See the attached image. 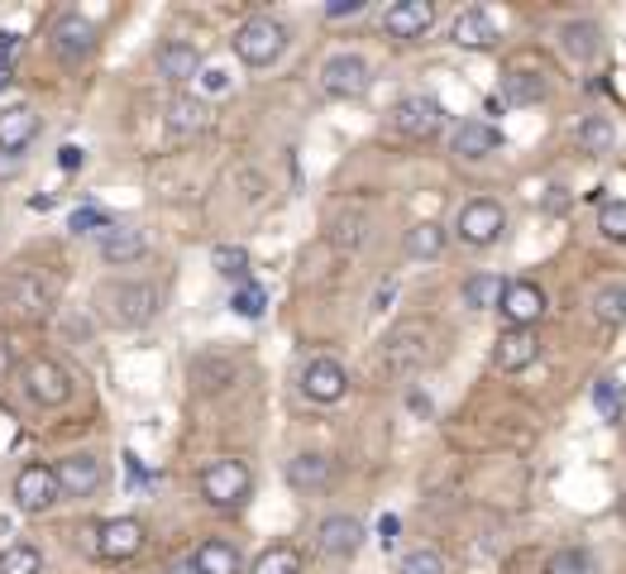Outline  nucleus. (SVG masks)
<instances>
[{
    "mask_svg": "<svg viewBox=\"0 0 626 574\" xmlns=\"http://www.w3.org/2000/svg\"><path fill=\"white\" fill-rule=\"evenodd\" d=\"M96 316L110 330H139L158 316V287L135 278H110L96 287Z\"/></svg>",
    "mask_w": 626,
    "mask_h": 574,
    "instance_id": "f257e3e1",
    "label": "nucleus"
},
{
    "mask_svg": "<svg viewBox=\"0 0 626 574\" xmlns=\"http://www.w3.org/2000/svg\"><path fill=\"white\" fill-rule=\"evenodd\" d=\"M430 355H436V330H430L426 321L393 326L388 335H382V345H378V364H382V374H388V378L421 374L430 364Z\"/></svg>",
    "mask_w": 626,
    "mask_h": 574,
    "instance_id": "f03ea898",
    "label": "nucleus"
},
{
    "mask_svg": "<svg viewBox=\"0 0 626 574\" xmlns=\"http://www.w3.org/2000/svg\"><path fill=\"white\" fill-rule=\"evenodd\" d=\"M14 383H20V393L29 397L34 407L53 412V407H68L77 397V378L68 374V364H58L53 355H34L20 364V374H14Z\"/></svg>",
    "mask_w": 626,
    "mask_h": 574,
    "instance_id": "7ed1b4c3",
    "label": "nucleus"
},
{
    "mask_svg": "<svg viewBox=\"0 0 626 574\" xmlns=\"http://www.w3.org/2000/svg\"><path fill=\"white\" fill-rule=\"evenodd\" d=\"M282 53H287V24L272 20V14H249L235 29V58L245 68H272Z\"/></svg>",
    "mask_w": 626,
    "mask_h": 574,
    "instance_id": "20e7f679",
    "label": "nucleus"
},
{
    "mask_svg": "<svg viewBox=\"0 0 626 574\" xmlns=\"http://www.w3.org/2000/svg\"><path fill=\"white\" fill-rule=\"evenodd\" d=\"M254 493V474L245 459H211V465L201 469V498L216 507V513H235V507H245Z\"/></svg>",
    "mask_w": 626,
    "mask_h": 574,
    "instance_id": "39448f33",
    "label": "nucleus"
},
{
    "mask_svg": "<svg viewBox=\"0 0 626 574\" xmlns=\"http://www.w3.org/2000/svg\"><path fill=\"white\" fill-rule=\"evenodd\" d=\"M0 297H6V307L20 316V321H43V316L53 311L58 283H48L43 274H29V268H20V274H10L6 283H0Z\"/></svg>",
    "mask_w": 626,
    "mask_h": 574,
    "instance_id": "423d86ee",
    "label": "nucleus"
},
{
    "mask_svg": "<svg viewBox=\"0 0 626 574\" xmlns=\"http://www.w3.org/2000/svg\"><path fill=\"white\" fill-rule=\"evenodd\" d=\"M48 48H53V58L62 68H77V62H87L96 53V24L82 10H62L53 29H48Z\"/></svg>",
    "mask_w": 626,
    "mask_h": 574,
    "instance_id": "0eeeda50",
    "label": "nucleus"
},
{
    "mask_svg": "<svg viewBox=\"0 0 626 574\" xmlns=\"http://www.w3.org/2000/svg\"><path fill=\"white\" fill-rule=\"evenodd\" d=\"M388 125H393V135H403V139H436L445 130V106L426 91H411L393 106Z\"/></svg>",
    "mask_w": 626,
    "mask_h": 574,
    "instance_id": "6e6552de",
    "label": "nucleus"
},
{
    "mask_svg": "<svg viewBox=\"0 0 626 574\" xmlns=\"http://www.w3.org/2000/svg\"><path fill=\"white\" fill-rule=\"evenodd\" d=\"M368 82H374V72H368V62L359 53H330L320 62V91L330 101H355V96L368 91Z\"/></svg>",
    "mask_w": 626,
    "mask_h": 574,
    "instance_id": "1a4fd4ad",
    "label": "nucleus"
},
{
    "mask_svg": "<svg viewBox=\"0 0 626 574\" xmlns=\"http://www.w3.org/2000/svg\"><path fill=\"white\" fill-rule=\"evenodd\" d=\"M53 478H58L62 498H96L101 484H106V465L91 451H72V455H62L53 465Z\"/></svg>",
    "mask_w": 626,
    "mask_h": 574,
    "instance_id": "9d476101",
    "label": "nucleus"
},
{
    "mask_svg": "<svg viewBox=\"0 0 626 574\" xmlns=\"http://www.w3.org/2000/svg\"><path fill=\"white\" fill-rule=\"evenodd\" d=\"M58 503H62V493H58L53 465H24L14 474V507H20V513L39 517V513H53Z\"/></svg>",
    "mask_w": 626,
    "mask_h": 574,
    "instance_id": "9b49d317",
    "label": "nucleus"
},
{
    "mask_svg": "<svg viewBox=\"0 0 626 574\" xmlns=\"http://www.w3.org/2000/svg\"><path fill=\"white\" fill-rule=\"evenodd\" d=\"M503 226H507V216H503V206H497L493 197H474V201L459 211V220H455L459 239H464V245H474V249L497 245V235H503Z\"/></svg>",
    "mask_w": 626,
    "mask_h": 574,
    "instance_id": "f8f14e48",
    "label": "nucleus"
},
{
    "mask_svg": "<svg viewBox=\"0 0 626 574\" xmlns=\"http://www.w3.org/2000/svg\"><path fill=\"white\" fill-rule=\"evenodd\" d=\"M545 287L531 283V278H517V283H507L503 287V301H497V311L507 316V326H521V330H536V321L545 316Z\"/></svg>",
    "mask_w": 626,
    "mask_h": 574,
    "instance_id": "ddd939ff",
    "label": "nucleus"
},
{
    "mask_svg": "<svg viewBox=\"0 0 626 574\" xmlns=\"http://www.w3.org/2000/svg\"><path fill=\"white\" fill-rule=\"evenodd\" d=\"M364 536H368L364 522L349 517V513H335V517H326L316 526V546H320L326 561H355L359 546H364Z\"/></svg>",
    "mask_w": 626,
    "mask_h": 574,
    "instance_id": "4468645a",
    "label": "nucleus"
},
{
    "mask_svg": "<svg viewBox=\"0 0 626 574\" xmlns=\"http://www.w3.org/2000/svg\"><path fill=\"white\" fill-rule=\"evenodd\" d=\"M301 393H307L311 403H320V407L340 403V397L349 393L345 364H340V359H330V355H316V359L307 364V369H301Z\"/></svg>",
    "mask_w": 626,
    "mask_h": 574,
    "instance_id": "2eb2a0df",
    "label": "nucleus"
},
{
    "mask_svg": "<svg viewBox=\"0 0 626 574\" xmlns=\"http://www.w3.org/2000/svg\"><path fill=\"white\" fill-rule=\"evenodd\" d=\"M158 77L172 87H187V82H197L201 68H206V58H201V48L197 43H187V39H168V43H158Z\"/></svg>",
    "mask_w": 626,
    "mask_h": 574,
    "instance_id": "dca6fc26",
    "label": "nucleus"
},
{
    "mask_svg": "<svg viewBox=\"0 0 626 574\" xmlns=\"http://www.w3.org/2000/svg\"><path fill=\"white\" fill-rule=\"evenodd\" d=\"M143 551V522L139 517H110L96 532V555L101 561H135Z\"/></svg>",
    "mask_w": 626,
    "mask_h": 574,
    "instance_id": "f3484780",
    "label": "nucleus"
},
{
    "mask_svg": "<svg viewBox=\"0 0 626 574\" xmlns=\"http://www.w3.org/2000/svg\"><path fill=\"white\" fill-rule=\"evenodd\" d=\"M540 359V335L536 330H521V326H507L503 335L493 340V364L503 374H521Z\"/></svg>",
    "mask_w": 626,
    "mask_h": 574,
    "instance_id": "a211bd4d",
    "label": "nucleus"
},
{
    "mask_svg": "<svg viewBox=\"0 0 626 574\" xmlns=\"http://www.w3.org/2000/svg\"><path fill=\"white\" fill-rule=\"evenodd\" d=\"M449 149H455V158H464V164H474V158H488L503 149V130H497L493 120H459L455 135H449Z\"/></svg>",
    "mask_w": 626,
    "mask_h": 574,
    "instance_id": "6ab92c4d",
    "label": "nucleus"
},
{
    "mask_svg": "<svg viewBox=\"0 0 626 574\" xmlns=\"http://www.w3.org/2000/svg\"><path fill=\"white\" fill-rule=\"evenodd\" d=\"M430 24H436V6L430 0H397V6L382 10V29L393 39H421Z\"/></svg>",
    "mask_w": 626,
    "mask_h": 574,
    "instance_id": "aec40b11",
    "label": "nucleus"
},
{
    "mask_svg": "<svg viewBox=\"0 0 626 574\" xmlns=\"http://www.w3.org/2000/svg\"><path fill=\"white\" fill-rule=\"evenodd\" d=\"M39 135V110L29 101H10L0 110V154H20Z\"/></svg>",
    "mask_w": 626,
    "mask_h": 574,
    "instance_id": "412c9836",
    "label": "nucleus"
},
{
    "mask_svg": "<svg viewBox=\"0 0 626 574\" xmlns=\"http://www.w3.org/2000/svg\"><path fill=\"white\" fill-rule=\"evenodd\" d=\"M449 39H455L459 48H469V53H478V48H493V43H497V20H493L488 10L469 6V10L455 14V24H449Z\"/></svg>",
    "mask_w": 626,
    "mask_h": 574,
    "instance_id": "4be33fe9",
    "label": "nucleus"
},
{
    "mask_svg": "<svg viewBox=\"0 0 626 574\" xmlns=\"http://www.w3.org/2000/svg\"><path fill=\"white\" fill-rule=\"evenodd\" d=\"M206 125H211V106L201 101V96H172L168 101V135L172 139H191V135H201Z\"/></svg>",
    "mask_w": 626,
    "mask_h": 574,
    "instance_id": "5701e85b",
    "label": "nucleus"
},
{
    "mask_svg": "<svg viewBox=\"0 0 626 574\" xmlns=\"http://www.w3.org/2000/svg\"><path fill=\"white\" fill-rule=\"evenodd\" d=\"M96 249H101V259H106V264L125 268V264H139L143 254H149V239H143V230H135V226H110Z\"/></svg>",
    "mask_w": 626,
    "mask_h": 574,
    "instance_id": "b1692460",
    "label": "nucleus"
},
{
    "mask_svg": "<svg viewBox=\"0 0 626 574\" xmlns=\"http://www.w3.org/2000/svg\"><path fill=\"white\" fill-rule=\"evenodd\" d=\"M559 53L574 58V62H593L603 53V24H593V20L559 24Z\"/></svg>",
    "mask_w": 626,
    "mask_h": 574,
    "instance_id": "393cba45",
    "label": "nucleus"
},
{
    "mask_svg": "<svg viewBox=\"0 0 626 574\" xmlns=\"http://www.w3.org/2000/svg\"><path fill=\"white\" fill-rule=\"evenodd\" d=\"M330 455H320V451H301L287 459V484H292L297 493H320L330 484Z\"/></svg>",
    "mask_w": 626,
    "mask_h": 574,
    "instance_id": "a878e982",
    "label": "nucleus"
},
{
    "mask_svg": "<svg viewBox=\"0 0 626 574\" xmlns=\"http://www.w3.org/2000/svg\"><path fill=\"white\" fill-rule=\"evenodd\" d=\"M191 570L197 574H245V555H239V546H230V541L211 536L191 551Z\"/></svg>",
    "mask_w": 626,
    "mask_h": 574,
    "instance_id": "bb28decb",
    "label": "nucleus"
},
{
    "mask_svg": "<svg viewBox=\"0 0 626 574\" xmlns=\"http://www.w3.org/2000/svg\"><path fill=\"white\" fill-rule=\"evenodd\" d=\"M503 287H507V278L503 274H474V278H464V287H459V297H464V307L469 311H497V301H503Z\"/></svg>",
    "mask_w": 626,
    "mask_h": 574,
    "instance_id": "cd10ccee",
    "label": "nucleus"
},
{
    "mask_svg": "<svg viewBox=\"0 0 626 574\" xmlns=\"http://www.w3.org/2000/svg\"><path fill=\"white\" fill-rule=\"evenodd\" d=\"M588 311H593V321H603V326H622L626 321V283H598L588 293Z\"/></svg>",
    "mask_w": 626,
    "mask_h": 574,
    "instance_id": "c85d7f7f",
    "label": "nucleus"
},
{
    "mask_svg": "<svg viewBox=\"0 0 626 574\" xmlns=\"http://www.w3.org/2000/svg\"><path fill=\"white\" fill-rule=\"evenodd\" d=\"M622 407H626V383L617 374H607L593 383V412H598V422H622Z\"/></svg>",
    "mask_w": 626,
    "mask_h": 574,
    "instance_id": "c756f323",
    "label": "nucleus"
},
{
    "mask_svg": "<svg viewBox=\"0 0 626 574\" xmlns=\"http://www.w3.org/2000/svg\"><path fill=\"white\" fill-rule=\"evenodd\" d=\"M445 254V226L440 220H421L407 230V259H436Z\"/></svg>",
    "mask_w": 626,
    "mask_h": 574,
    "instance_id": "7c9ffc66",
    "label": "nucleus"
},
{
    "mask_svg": "<svg viewBox=\"0 0 626 574\" xmlns=\"http://www.w3.org/2000/svg\"><path fill=\"white\" fill-rule=\"evenodd\" d=\"M545 77L540 72H507L503 77V96L511 106H536V101H545Z\"/></svg>",
    "mask_w": 626,
    "mask_h": 574,
    "instance_id": "2f4dec72",
    "label": "nucleus"
},
{
    "mask_svg": "<svg viewBox=\"0 0 626 574\" xmlns=\"http://www.w3.org/2000/svg\"><path fill=\"white\" fill-rule=\"evenodd\" d=\"M579 144H584V154H613L617 125L607 120V116H584V125H579Z\"/></svg>",
    "mask_w": 626,
    "mask_h": 574,
    "instance_id": "473e14b6",
    "label": "nucleus"
},
{
    "mask_svg": "<svg viewBox=\"0 0 626 574\" xmlns=\"http://www.w3.org/2000/svg\"><path fill=\"white\" fill-rule=\"evenodd\" d=\"M211 264H216L220 278L249 283V249H245V245H216V249H211Z\"/></svg>",
    "mask_w": 626,
    "mask_h": 574,
    "instance_id": "72a5a7b5",
    "label": "nucleus"
},
{
    "mask_svg": "<svg viewBox=\"0 0 626 574\" xmlns=\"http://www.w3.org/2000/svg\"><path fill=\"white\" fill-rule=\"evenodd\" d=\"M249 574H301V551L297 546H268L259 561H254V570Z\"/></svg>",
    "mask_w": 626,
    "mask_h": 574,
    "instance_id": "f704fd0d",
    "label": "nucleus"
},
{
    "mask_svg": "<svg viewBox=\"0 0 626 574\" xmlns=\"http://www.w3.org/2000/svg\"><path fill=\"white\" fill-rule=\"evenodd\" d=\"M230 311L245 316V321H259V316L268 311V287L264 283H239L235 297H230Z\"/></svg>",
    "mask_w": 626,
    "mask_h": 574,
    "instance_id": "c9c22d12",
    "label": "nucleus"
},
{
    "mask_svg": "<svg viewBox=\"0 0 626 574\" xmlns=\"http://www.w3.org/2000/svg\"><path fill=\"white\" fill-rule=\"evenodd\" d=\"M550 574H603V565L588 546H565L559 555H550Z\"/></svg>",
    "mask_w": 626,
    "mask_h": 574,
    "instance_id": "e433bc0d",
    "label": "nucleus"
},
{
    "mask_svg": "<svg viewBox=\"0 0 626 574\" xmlns=\"http://www.w3.org/2000/svg\"><path fill=\"white\" fill-rule=\"evenodd\" d=\"M0 574H43V555L24 541H14V546L0 551Z\"/></svg>",
    "mask_w": 626,
    "mask_h": 574,
    "instance_id": "4c0bfd02",
    "label": "nucleus"
},
{
    "mask_svg": "<svg viewBox=\"0 0 626 574\" xmlns=\"http://www.w3.org/2000/svg\"><path fill=\"white\" fill-rule=\"evenodd\" d=\"M364 226H368V220H364V211H359V206H349V211H340V216L330 220V235H335V245L355 249L359 239H364Z\"/></svg>",
    "mask_w": 626,
    "mask_h": 574,
    "instance_id": "58836bf2",
    "label": "nucleus"
},
{
    "mask_svg": "<svg viewBox=\"0 0 626 574\" xmlns=\"http://www.w3.org/2000/svg\"><path fill=\"white\" fill-rule=\"evenodd\" d=\"M110 226H116V220H110L101 206H77L72 211V220H68V230L72 235H106Z\"/></svg>",
    "mask_w": 626,
    "mask_h": 574,
    "instance_id": "ea45409f",
    "label": "nucleus"
},
{
    "mask_svg": "<svg viewBox=\"0 0 626 574\" xmlns=\"http://www.w3.org/2000/svg\"><path fill=\"white\" fill-rule=\"evenodd\" d=\"M397 574H445V555H440V551H430V546L407 551V555H403V565H397Z\"/></svg>",
    "mask_w": 626,
    "mask_h": 574,
    "instance_id": "a19ab883",
    "label": "nucleus"
},
{
    "mask_svg": "<svg viewBox=\"0 0 626 574\" xmlns=\"http://www.w3.org/2000/svg\"><path fill=\"white\" fill-rule=\"evenodd\" d=\"M598 230H603L607 239H613V245H626V201H603Z\"/></svg>",
    "mask_w": 626,
    "mask_h": 574,
    "instance_id": "79ce46f5",
    "label": "nucleus"
},
{
    "mask_svg": "<svg viewBox=\"0 0 626 574\" xmlns=\"http://www.w3.org/2000/svg\"><path fill=\"white\" fill-rule=\"evenodd\" d=\"M197 82H201V101L206 96H225L230 91V68H201Z\"/></svg>",
    "mask_w": 626,
    "mask_h": 574,
    "instance_id": "37998d69",
    "label": "nucleus"
},
{
    "mask_svg": "<svg viewBox=\"0 0 626 574\" xmlns=\"http://www.w3.org/2000/svg\"><path fill=\"white\" fill-rule=\"evenodd\" d=\"M364 10H368L364 0H335V6H326V20H355Z\"/></svg>",
    "mask_w": 626,
    "mask_h": 574,
    "instance_id": "c03bdc74",
    "label": "nucleus"
},
{
    "mask_svg": "<svg viewBox=\"0 0 626 574\" xmlns=\"http://www.w3.org/2000/svg\"><path fill=\"white\" fill-rule=\"evenodd\" d=\"M82 164H87V154L77 149V144H62V149H58V168H62V172H77Z\"/></svg>",
    "mask_w": 626,
    "mask_h": 574,
    "instance_id": "a18cd8bd",
    "label": "nucleus"
},
{
    "mask_svg": "<svg viewBox=\"0 0 626 574\" xmlns=\"http://www.w3.org/2000/svg\"><path fill=\"white\" fill-rule=\"evenodd\" d=\"M14 53H20V34H0V68H14Z\"/></svg>",
    "mask_w": 626,
    "mask_h": 574,
    "instance_id": "49530a36",
    "label": "nucleus"
},
{
    "mask_svg": "<svg viewBox=\"0 0 626 574\" xmlns=\"http://www.w3.org/2000/svg\"><path fill=\"white\" fill-rule=\"evenodd\" d=\"M397 532H403V522H397V517H382L378 522V541H382V546H393Z\"/></svg>",
    "mask_w": 626,
    "mask_h": 574,
    "instance_id": "de8ad7c7",
    "label": "nucleus"
},
{
    "mask_svg": "<svg viewBox=\"0 0 626 574\" xmlns=\"http://www.w3.org/2000/svg\"><path fill=\"white\" fill-rule=\"evenodd\" d=\"M20 168H24V158H20V154H0V178H14Z\"/></svg>",
    "mask_w": 626,
    "mask_h": 574,
    "instance_id": "09e8293b",
    "label": "nucleus"
},
{
    "mask_svg": "<svg viewBox=\"0 0 626 574\" xmlns=\"http://www.w3.org/2000/svg\"><path fill=\"white\" fill-rule=\"evenodd\" d=\"M393 297H397V283H382V287H378V301H374V307H378V311H388V307H393Z\"/></svg>",
    "mask_w": 626,
    "mask_h": 574,
    "instance_id": "8fccbe9b",
    "label": "nucleus"
},
{
    "mask_svg": "<svg viewBox=\"0 0 626 574\" xmlns=\"http://www.w3.org/2000/svg\"><path fill=\"white\" fill-rule=\"evenodd\" d=\"M168 574H197V570H191V561H178V565H172Z\"/></svg>",
    "mask_w": 626,
    "mask_h": 574,
    "instance_id": "3c124183",
    "label": "nucleus"
},
{
    "mask_svg": "<svg viewBox=\"0 0 626 574\" xmlns=\"http://www.w3.org/2000/svg\"><path fill=\"white\" fill-rule=\"evenodd\" d=\"M10 77H14L10 68H0V91H6V87H10Z\"/></svg>",
    "mask_w": 626,
    "mask_h": 574,
    "instance_id": "603ef678",
    "label": "nucleus"
}]
</instances>
